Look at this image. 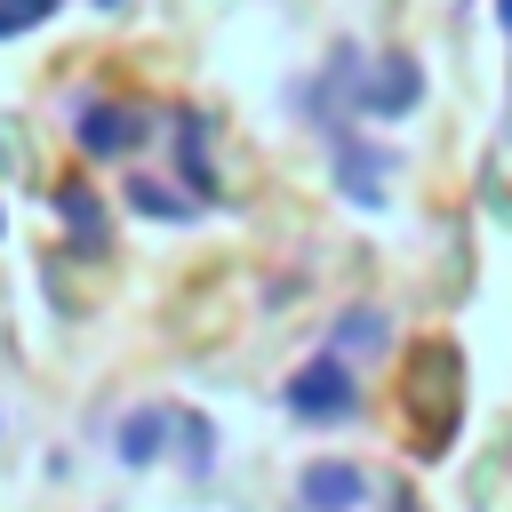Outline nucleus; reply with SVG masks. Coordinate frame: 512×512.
Instances as JSON below:
<instances>
[{
    "label": "nucleus",
    "mask_w": 512,
    "mask_h": 512,
    "mask_svg": "<svg viewBox=\"0 0 512 512\" xmlns=\"http://www.w3.org/2000/svg\"><path fill=\"white\" fill-rule=\"evenodd\" d=\"M288 416H304V424H344V416H360V392H352V376H344L336 344H328V352H312V360L288 376Z\"/></svg>",
    "instance_id": "obj_1"
},
{
    "label": "nucleus",
    "mask_w": 512,
    "mask_h": 512,
    "mask_svg": "<svg viewBox=\"0 0 512 512\" xmlns=\"http://www.w3.org/2000/svg\"><path fill=\"white\" fill-rule=\"evenodd\" d=\"M352 104H360L368 120H400V112H416V104H424V72H416L408 56H376V64L360 72Z\"/></svg>",
    "instance_id": "obj_2"
},
{
    "label": "nucleus",
    "mask_w": 512,
    "mask_h": 512,
    "mask_svg": "<svg viewBox=\"0 0 512 512\" xmlns=\"http://www.w3.org/2000/svg\"><path fill=\"white\" fill-rule=\"evenodd\" d=\"M328 168H336V184H344L352 208H384V152H376L368 136L328 128Z\"/></svg>",
    "instance_id": "obj_3"
},
{
    "label": "nucleus",
    "mask_w": 512,
    "mask_h": 512,
    "mask_svg": "<svg viewBox=\"0 0 512 512\" xmlns=\"http://www.w3.org/2000/svg\"><path fill=\"white\" fill-rule=\"evenodd\" d=\"M360 496H368V472L344 464V456H320V464L296 472V504H304V512H352Z\"/></svg>",
    "instance_id": "obj_4"
},
{
    "label": "nucleus",
    "mask_w": 512,
    "mask_h": 512,
    "mask_svg": "<svg viewBox=\"0 0 512 512\" xmlns=\"http://www.w3.org/2000/svg\"><path fill=\"white\" fill-rule=\"evenodd\" d=\"M144 144V112L136 104H80V152L88 160H120Z\"/></svg>",
    "instance_id": "obj_5"
},
{
    "label": "nucleus",
    "mask_w": 512,
    "mask_h": 512,
    "mask_svg": "<svg viewBox=\"0 0 512 512\" xmlns=\"http://www.w3.org/2000/svg\"><path fill=\"white\" fill-rule=\"evenodd\" d=\"M168 432H176V416H168V408H128V416H120V432H112V448H120V464L136 472V464H152V456H160V440H168Z\"/></svg>",
    "instance_id": "obj_6"
},
{
    "label": "nucleus",
    "mask_w": 512,
    "mask_h": 512,
    "mask_svg": "<svg viewBox=\"0 0 512 512\" xmlns=\"http://www.w3.org/2000/svg\"><path fill=\"white\" fill-rule=\"evenodd\" d=\"M176 160H184V184L200 200H216V168H208V120L200 112H176Z\"/></svg>",
    "instance_id": "obj_7"
},
{
    "label": "nucleus",
    "mask_w": 512,
    "mask_h": 512,
    "mask_svg": "<svg viewBox=\"0 0 512 512\" xmlns=\"http://www.w3.org/2000/svg\"><path fill=\"white\" fill-rule=\"evenodd\" d=\"M56 216H64V232H72L80 248H96V240H104V208H96V192H88V184H56Z\"/></svg>",
    "instance_id": "obj_8"
},
{
    "label": "nucleus",
    "mask_w": 512,
    "mask_h": 512,
    "mask_svg": "<svg viewBox=\"0 0 512 512\" xmlns=\"http://www.w3.org/2000/svg\"><path fill=\"white\" fill-rule=\"evenodd\" d=\"M176 448H184V472H192V480L216 472V424H208V416H176Z\"/></svg>",
    "instance_id": "obj_9"
},
{
    "label": "nucleus",
    "mask_w": 512,
    "mask_h": 512,
    "mask_svg": "<svg viewBox=\"0 0 512 512\" xmlns=\"http://www.w3.org/2000/svg\"><path fill=\"white\" fill-rule=\"evenodd\" d=\"M384 328H392V320H384L376 304H352V312L336 320V352H368V344H384Z\"/></svg>",
    "instance_id": "obj_10"
},
{
    "label": "nucleus",
    "mask_w": 512,
    "mask_h": 512,
    "mask_svg": "<svg viewBox=\"0 0 512 512\" xmlns=\"http://www.w3.org/2000/svg\"><path fill=\"white\" fill-rule=\"evenodd\" d=\"M128 208H136V216H152V224H184V216H192V208H184L168 184H144V176L128 184Z\"/></svg>",
    "instance_id": "obj_11"
},
{
    "label": "nucleus",
    "mask_w": 512,
    "mask_h": 512,
    "mask_svg": "<svg viewBox=\"0 0 512 512\" xmlns=\"http://www.w3.org/2000/svg\"><path fill=\"white\" fill-rule=\"evenodd\" d=\"M56 0H0V40H16V32H32L40 16H48Z\"/></svg>",
    "instance_id": "obj_12"
},
{
    "label": "nucleus",
    "mask_w": 512,
    "mask_h": 512,
    "mask_svg": "<svg viewBox=\"0 0 512 512\" xmlns=\"http://www.w3.org/2000/svg\"><path fill=\"white\" fill-rule=\"evenodd\" d=\"M496 24H504V40H512V0H496Z\"/></svg>",
    "instance_id": "obj_13"
},
{
    "label": "nucleus",
    "mask_w": 512,
    "mask_h": 512,
    "mask_svg": "<svg viewBox=\"0 0 512 512\" xmlns=\"http://www.w3.org/2000/svg\"><path fill=\"white\" fill-rule=\"evenodd\" d=\"M96 8H128V0H96Z\"/></svg>",
    "instance_id": "obj_14"
}]
</instances>
